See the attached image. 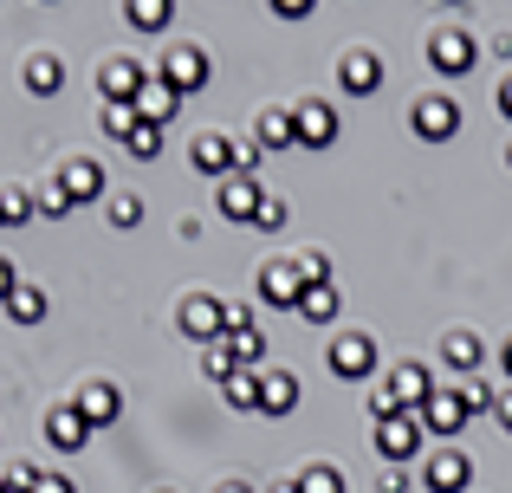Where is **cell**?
<instances>
[{
	"label": "cell",
	"mask_w": 512,
	"mask_h": 493,
	"mask_svg": "<svg viewBox=\"0 0 512 493\" xmlns=\"http://www.w3.org/2000/svg\"><path fill=\"white\" fill-rule=\"evenodd\" d=\"M175 325H182V338H195V344H221L227 338V305L214 299V292H188V299L175 305Z\"/></svg>",
	"instance_id": "1"
},
{
	"label": "cell",
	"mask_w": 512,
	"mask_h": 493,
	"mask_svg": "<svg viewBox=\"0 0 512 493\" xmlns=\"http://www.w3.org/2000/svg\"><path fill=\"white\" fill-rule=\"evenodd\" d=\"M370 442H376V455H383V468H402V461L422 455V416H415V409H402V416L376 422Z\"/></svg>",
	"instance_id": "2"
},
{
	"label": "cell",
	"mask_w": 512,
	"mask_h": 493,
	"mask_svg": "<svg viewBox=\"0 0 512 493\" xmlns=\"http://www.w3.org/2000/svg\"><path fill=\"white\" fill-rule=\"evenodd\" d=\"M163 85L175 91V98H195V91H208V78H214V65H208V52L201 46H169L163 52Z\"/></svg>",
	"instance_id": "3"
},
{
	"label": "cell",
	"mask_w": 512,
	"mask_h": 493,
	"mask_svg": "<svg viewBox=\"0 0 512 493\" xmlns=\"http://www.w3.org/2000/svg\"><path fill=\"white\" fill-rule=\"evenodd\" d=\"M409 124H415L422 143H454V137H461V104H454L448 91H428V98H415Z\"/></svg>",
	"instance_id": "4"
},
{
	"label": "cell",
	"mask_w": 512,
	"mask_h": 493,
	"mask_svg": "<svg viewBox=\"0 0 512 493\" xmlns=\"http://www.w3.org/2000/svg\"><path fill=\"white\" fill-rule=\"evenodd\" d=\"M474 39L461 33V26H435V33H428V65H435L441 78H461V72H474Z\"/></svg>",
	"instance_id": "5"
},
{
	"label": "cell",
	"mask_w": 512,
	"mask_h": 493,
	"mask_svg": "<svg viewBox=\"0 0 512 493\" xmlns=\"http://www.w3.org/2000/svg\"><path fill=\"white\" fill-rule=\"evenodd\" d=\"M52 189H59L72 208L98 202V195H104V163H91V156H65V163H59V176H52Z\"/></svg>",
	"instance_id": "6"
},
{
	"label": "cell",
	"mask_w": 512,
	"mask_h": 493,
	"mask_svg": "<svg viewBox=\"0 0 512 493\" xmlns=\"http://www.w3.org/2000/svg\"><path fill=\"white\" fill-rule=\"evenodd\" d=\"M331 377H344V383L376 377V344L363 338V331H338V338H331Z\"/></svg>",
	"instance_id": "7"
},
{
	"label": "cell",
	"mask_w": 512,
	"mask_h": 493,
	"mask_svg": "<svg viewBox=\"0 0 512 493\" xmlns=\"http://www.w3.org/2000/svg\"><path fill=\"white\" fill-rule=\"evenodd\" d=\"M292 130H299L305 150H331V143H338V111H331L325 98H299L292 104Z\"/></svg>",
	"instance_id": "8"
},
{
	"label": "cell",
	"mask_w": 512,
	"mask_h": 493,
	"mask_svg": "<svg viewBox=\"0 0 512 493\" xmlns=\"http://www.w3.org/2000/svg\"><path fill=\"white\" fill-rule=\"evenodd\" d=\"M467 416H474V409H467L461 390H435V396H428V409H422V435H441V448H448L454 435L467 429Z\"/></svg>",
	"instance_id": "9"
},
{
	"label": "cell",
	"mask_w": 512,
	"mask_h": 493,
	"mask_svg": "<svg viewBox=\"0 0 512 493\" xmlns=\"http://www.w3.org/2000/svg\"><path fill=\"white\" fill-rule=\"evenodd\" d=\"M260 299L279 305V312H299V299H305L299 260H266V266H260Z\"/></svg>",
	"instance_id": "10"
},
{
	"label": "cell",
	"mask_w": 512,
	"mask_h": 493,
	"mask_svg": "<svg viewBox=\"0 0 512 493\" xmlns=\"http://www.w3.org/2000/svg\"><path fill=\"white\" fill-rule=\"evenodd\" d=\"M143 85H150V72H143L137 59H104V65H98V91H104V104H137V98H143Z\"/></svg>",
	"instance_id": "11"
},
{
	"label": "cell",
	"mask_w": 512,
	"mask_h": 493,
	"mask_svg": "<svg viewBox=\"0 0 512 493\" xmlns=\"http://www.w3.org/2000/svg\"><path fill=\"white\" fill-rule=\"evenodd\" d=\"M467 481H474V461H467L461 448H441V455L422 461V487L428 493H467Z\"/></svg>",
	"instance_id": "12"
},
{
	"label": "cell",
	"mask_w": 512,
	"mask_h": 493,
	"mask_svg": "<svg viewBox=\"0 0 512 493\" xmlns=\"http://www.w3.org/2000/svg\"><path fill=\"white\" fill-rule=\"evenodd\" d=\"M260 202H266V195H260V182H253V176H227V182H214V208H221L227 221H247V228H253Z\"/></svg>",
	"instance_id": "13"
},
{
	"label": "cell",
	"mask_w": 512,
	"mask_h": 493,
	"mask_svg": "<svg viewBox=\"0 0 512 493\" xmlns=\"http://www.w3.org/2000/svg\"><path fill=\"white\" fill-rule=\"evenodd\" d=\"M338 85H344V98H370V91L383 85V59H376V52H344Z\"/></svg>",
	"instance_id": "14"
},
{
	"label": "cell",
	"mask_w": 512,
	"mask_h": 493,
	"mask_svg": "<svg viewBox=\"0 0 512 493\" xmlns=\"http://www.w3.org/2000/svg\"><path fill=\"white\" fill-rule=\"evenodd\" d=\"M46 442L59 448V455H78V448L91 442V422L78 416L72 403H59V409H46Z\"/></svg>",
	"instance_id": "15"
},
{
	"label": "cell",
	"mask_w": 512,
	"mask_h": 493,
	"mask_svg": "<svg viewBox=\"0 0 512 493\" xmlns=\"http://www.w3.org/2000/svg\"><path fill=\"white\" fill-rule=\"evenodd\" d=\"M389 390H396V403H402V409H415V416H422V409H428V396H435L441 383L428 377L422 364H396V370H389Z\"/></svg>",
	"instance_id": "16"
},
{
	"label": "cell",
	"mask_w": 512,
	"mask_h": 493,
	"mask_svg": "<svg viewBox=\"0 0 512 493\" xmlns=\"http://www.w3.org/2000/svg\"><path fill=\"white\" fill-rule=\"evenodd\" d=\"M72 409L91 422V429H111V422H117V409H124V396H117L111 383H85V390L72 396Z\"/></svg>",
	"instance_id": "17"
},
{
	"label": "cell",
	"mask_w": 512,
	"mask_h": 493,
	"mask_svg": "<svg viewBox=\"0 0 512 493\" xmlns=\"http://www.w3.org/2000/svg\"><path fill=\"white\" fill-rule=\"evenodd\" d=\"M299 409V377L292 370H260V416H292Z\"/></svg>",
	"instance_id": "18"
},
{
	"label": "cell",
	"mask_w": 512,
	"mask_h": 493,
	"mask_svg": "<svg viewBox=\"0 0 512 493\" xmlns=\"http://www.w3.org/2000/svg\"><path fill=\"white\" fill-rule=\"evenodd\" d=\"M195 169L201 176H214V182H227L234 176V137H221V130H208V137H195Z\"/></svg>",
	"instance_id": "19"
},
{
	"label": "cell",
	"mask_w": 512,
	"mask_h": 493,
	"mask_svg": "<svg viewBox=\"0 0 512 493\" xmlns=\"http://www.w3.org/2000/svg\"><path fill=\"white\" fill-rule=\"evenodd\" d=\"M20 85L33 91V98H52V91L65 85V59L59 52H33V59L20 65Z\"/></svg>",
	"instance_id": "20"
},
{
	"label": "cell",
	"mask_w": 512,
	"mask_h": 493,
	"mask_svg": "<svg viewBox=\"0 0 512 493\" xmlns=\"http://www.w3.org/2000/svg\"><path fill=\"white\" fill-rule=\"evenodd\" d=\"M253 143H260V150H292V143H299V130H292V111H286V104H273V111L253 117Z\"/></svg>",
	"instance_id": "21"
},
{
	"label": "cell",
	"mask_w": 512,
	"mask_h": 493,
	"mask_svg": "<svg viewBox=\"0 0 512 493\" xmlns=\"http://www.w3.org/2000/svg\"><path fill=\"white\" fill-rule=\"evenodd\" d=\"M338 312H344L338 279H325V286H305V299H299V318H305V325H331Z\"/></svg>",
	"instance_id": "22"
},
{
	"label": "cell",
	"mask_w": 512,
	"mask_h": 493,
	"mask_svg": "<svg viewBox=\"0 0 512 493\" xmlns=\"http://www.w3.org/2000/svg\"><path fill=\"white\" fill-rule=\"evenodd\" d=\"M175 111H182V98H175V91L163 85V78H150V85H143V98H137V117H143V124H156V130H163Z\"/></svg>",
	"instance_id": "23"
},
{
	"label": "cell",
	"mask_w": 512,
	"mask_h": 493,
	"mask_svg": "<svg viewBox=\"0 0 512 493\" xmlns=\"http://www.w3.org/2000/svg\"><path fill=\"white\" fill-rule=\"evenodd\" d=\"M480 357H487V344H480L474 331H448V338H441V364L448 370H480Z\"/></svg>",
	"instance_id": "24"
},
{
	"label": "cell",
	"mask_w": 512,
	"mask_h": 493,
	"mask_svg": "<svg viewBox=\"0 0 512 493\" xmlns=\"http://www.w3.org/2000/svg\"><path fill=\"white\" fill-rule=\"evenodd\" d=\"M227 351H234V364L240 370H253V364H260V357H266V338H260V325H253V318H247V325H227Z\"/></svg>",
	"instance_id": "25"
},
{
	"label": "cell",
	"mask_w": 512,
	"mask_h": 493,
	"mask_svg": "<svg viewBox=\"0 0 512 493\" xmlns=\"http://www.w3.org/2000/svg\"><path fill=\"white\" fill-rule=\"evenodd\" d=\"M221 403L227 409H253V416H260V370H234V377L221 383Z\"/></svg>",
	"instance_id": "26"
},
{
	"label": "cell",
	"mask_w": 512,
	"mask_h": 493,
	"mask_svg": "<svg viewBox=\"0 0 512 493\" xmlns=\"http://www.w3.org/2000/svg\"><path fill=\"white\" fill-rule=\"evenodd\" d=\"M7 318H13V325H39V318H46V292L20 279V292L7 299Z\"/></svg>",
	"instance_id": "27"
},
{
	"label": "cell",
	"mask_w": 512,
	"mask_h": 493,
	"mask_svg": "<svg viewBox=\"0 0 512 493\" xmlns=\"http://www.w3.org/2000/svg\"><path fill=\"white\" fill-rule=\"evenodd\" d=\"M0 215H7V228H20V221L39 215V195L33 189H0Z\"/></svg>",
	"instance_id": "28"
},
{
	"label": "cell",
	"mask_w": 512,
	"mask_h": 493,
	"mask_svg": "<svg viewBox=\"0 0 512 493\" xmlns=\"http://www.w3.org/2000/svg\"><path fill=\"white\" fill-rule=\"evenodd\" d=\"M143 117H137V104H104V137L111 143H130V130H137Z\"/></svg>",
	"instance_id": "29"
},
{
	"label": "cell",
	"mask_w": 512,
	"mask_h": 493,
	"mask_svg": "<svg viewBox=\"0 0 512 493\" xmlns=\"http://www.w3.org/2000/svg\"><path fill=\"white\" fill-rule=\"evenodd\" d=\"M124 13H130L137 33H163L169 26V0H137V7H124Z\"/></svg>",
	"instance_id": "30"
},
{
	"label": "cell",
	"mask_w": 512,
	"mask_h": 493,
	"mask_svg": "<svg viewBox=\"0 0 512 493\" xmlns=\"http://www.w3.org/2000/svg\"><path fill=\"white\" fill-rule=\"evenodd\" d=\"M124 150L137 156V163H156V156H163V130H156V124H137V130H130V143H124Z\"/></svg>",
	"instance_id": "31"
},
{
	"label": "cell",
	"mask_w": 512,
	"mask_h": 493,
	"mask_svg": "<svg viewBox=\"0 0 512 493\" xmlns=\"http://www.w3.org/2000/svg\"><path fill=\"white\" fill-rule=\"evenodd\" d=\"M299 493H344V474L318 461V468H305V474H299Z\"/></svg>",
	"instance_id": "32"
},
{
	"label": "cell",
	"mask_w": 512,
	"mask_h": 493,
	"mask_svg": "<svg viewBox=\"0 0 512 493\" xmlns=\"http://www.w3.org/2000/svg\"><path fill=\"white\" fill-rule=\"evenodd\" d=\"M286 221H292V208L279 202V195H266V202H260V215H253V228H260V234H279Z\"/></svg>",
	"instance_id": "33"
},
{
	"label": "cell",
	"mask_w": 512,
	"mask_h": 493,
	"mask_svg": "<svg viewBox=\"0 0 512 493\" xmlns=\"http://www.w3.org/2000/svg\"><path fill=\"white\" fill-rule=\"evenodd\" d=\"M201 370H208V383H227V377H234V351H227V344H208V357H201Z\"/></svg>",
	"instance_id": "34"
},
{
	"label": "cell",
	"mask_w": 512,
	"mask_h": 493,
	"mask_svg": "<svg viewBox=\"0 0 512 493\" xmlns=\"http://www.w3.org/2000/svg\"><path fill=\"white\" fill-rule=\"evenodd\" d=\"M137 221H143L137 195H111V228H137Z\"/></svg>",
	"instance_id": "35"
},
{
	"label": "cell",
	"mask_w": 512,
	"mask_h": 493,
	"mask_svg": "<svg viewBox=\"0 0 512 493\" xmlns=\"http://www.w3.org/2000/svg\"><path fill=\"white\" fill-rule=\"evenodd\" d=\"M299 279H305V286H325V279H331V260H325V253H299Z\"/></svg>",
	"instance_id": "36"
},
{
	"label": "cell",
	"mask_w": 512,
	"mask_h": 493,
	"mask_svg": "<svg viewBox=\"0 0 512 493\" xmlns=\"http://www.w3.org/2000/svg\"><path fill=\"white\" fill-rule=\"evenodd\" d=\"M260 169V143L253 137H234V176H253Z\"/></svg>",
	"instance_id": "37"
},
{
	"label": "cell",
	"mask_w": 512,
	"mask_h": 493,
	"mask_svg": "<svg viewBox=\"0 0 512 493\" xmlns=\"http://www.w3.org/2000/svg\"><path fill=\"white\" fill-rule=\"evenodd\" d=\"M461 396H467V409H474V416H480V409H493V403H500V396H493V383H487V377H474V383H467Z\"/></svg>",
	"instance_id": "38"
},
{
	"label": "cell",
	"mask_w": 512,
	"mask_h": 493,
	"mask_svg": "<svg viewBox=\"0 0 512 493\" xmlns=\"http://www.w3.org/2000/svg\"><path fill=\"white\" fill-rule=\"evenodd\" d=\"M39 215H46V221H59V215H72V202H65L59 189H39Z\"/></svg>",
	"instance_id": "39"
},
{
	"label": "cell",
	"mask_w": 512,
	"mask_h": 493,
	"mask_svg": "<svg viewBox=\"0 0 512 493\" xmlns=\"http://www.w3.org/2000/svg\"><path fill=\"white\" fill-rule=\"evenodd\" d=\"M13 292H20V266H13V260H7V253H0V305H7V299H13Z\"/></svg>",
	"instance_id": "40"
},
{
	"label": "cell",
	"mask_w": 512,
	"mask_h": 493,
	"mask_svg": "<svg viewBox=\"0 0 512 493\" xmlns=\"http://www.w3.org/2000/svg\"><path fill=\"white\" fill-rule=\"evenodd\" d=\"M33 493H78V487H72V474H46V468H39Z\"/></svg>",
	"instance_id": "41"
},
{
	"label": "cell",
	"mask_w": 512,
	"mask_h": 493,
	"mask_svg": "<svg viewBox=\"0 0 512 493\" xmlns=\"http://www.w3.org/2000/svg\"><path fill=\"white\" fill-rule=\"evenodd\" d=\"M376 493H409V474H402V468H383V474H376Z\"/></svg>",
	"instance_id": "42"
},
{
	"label": "cell",
	"mask_w": 512,
	"mask_h": 493,
	"mask_svg": "<svg viewBox=\"0 0 512 493\" xmlns=\"http://www.w3.org/2000/svg\"><path fill=\"white\" fill-rule=\"evenodd\" d=\"M273 13H279V20H305V13H312V0H273Z\"/></svg>",
	"instance_id": "43"
},
{
	"label": "cell",
	"mask_w": 512,
	"mask_h": 493,
	"mask_svg": "<svg viewBox=\"0 0 512 493\" xmlns=\"http://www.w3.org/2000/svg\"><path fill=\"white\" fill-rule=\"evenodd\" d=\"M493 416H500V429L512 435V396H500V403H493Z\"/></svg>",
	"instance_id": "44"
},
{
	"label": "cell",
	"mask_w": 512,
	"mask_h": 493,
	"mask_svg": "<svg viewBox=\"0 0 512 493\" xmlns=\"http://www.w3.org/2000/svg\"><path fill=\"white\" fill-rule=\"evenodd\" d=\"M214 493H253V481H240V474H234V481H221Z\"/></svg>",
	"instance_id": "45"
},
{
	"label": "cell",
	"mask_w": 512,
	"mask_h": 493,
	"mask_svg": "<svg viewBox=\"0 0 512 493\" xmlns=\"http://www.w3.org/2000/svg\"><path fill=\"white\" fill-rule=\"evenodd\" d=\"M500 117H506V124H512V78H506V85H500Z\"/></svg>",
	"instance_id": "46"
},
{
	"label": "cell",
	"mask_w": 512,
	"mask_h": 493,
	"mask_svg": "<svg viewBox=\"0 0 512 493\" xmlns=\"http://www.w3.org/2000/svg\"><path fill=\"white\" fill-rule=\"evenodd\" d=\"M266 493H299V474H292V481H273Z\"/></svg>",
	"instance_id": "47"
},
{
	"label": "cell",
	"mask_w": 512,
	"mask_h": 493,
	"mask_svg": "<svg viewBox=\"0 0 512 493\" xmlns=\"http://www.w3.org/2000/svg\"><path fill=\"white\" fill-rule=\"evenodd\" d=\"M500 370H506V377H512V338H506V351H500Z\"/></svg>",
	"instance_id": "48"
},
{
	"label": "cell",
	"mask_w": 512,
	"mask_h": 493,
	"mask_svg": "<svg viewBox=\"0 0 512 493\" xmlns=\"http://www.w3.org/2000/svg\"><path fill=\"white\" fill-rule=\"evenodd\" d=\"M0 493H13V487H7V474H0Z\"/></svg>",
	"instance_id": "49"
},
{
	"label": "cell",
	"mask_w": 512,
	"mask_h": 493,
	"mask_svg": "<svg viewBox=\"0 0 512 493\" xmlns=\"http://www.w3.org/2000/svg\"><path fill=\"white\" fill-rule=\"evenodd\" d=\"M506 169H512V150H506Z\"/></svg>",
	"instance_id": "50"
},
{
	"label": "cell",
	"mask_w": 512,
	"mask_h": 493,
	"mask_svg": "<svg viewBox=\"0 0 512 493\" xmlns=\"http://www.w3.org/2000/svg\"><path fill=\"white\" fill-rule=\"evenodd\" d=\"M0 228H7V215H0Z\"/></svg>",
	"instance_id": "51"
},
{
	"label": "cell",
	"mask_w": 512,
	"mask_h": 493,
	"mask_svg": "<svg viewBox=\"0 0 512 493\" xmlns=\"http://www.w3.org/2000/svg\"><path fill=\"white\" fill-rule=\"evenodd\" d=\"M163 493H175V487H163Z\"/></svg>",
	"instance_id": "52"
}]
</instances>
